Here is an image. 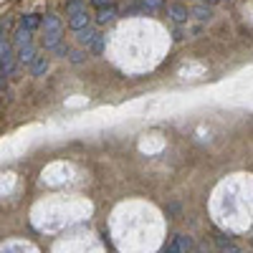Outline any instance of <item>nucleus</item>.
<instances>
[{"instance_id": "f257e3e1", "label": "nucleus", "mask_w": 253, "mask_h": 253, "mask_svg": "<svg viewBox=\"0 0 253 253\" xmlns=\"http://www.w3.org/2000/svg\"><path fill=\"white\" fill-rule=\"evenodd\" d=\"M0 71H3V76H10L15 71V56L10 43H5V41H0Z\"/></svg>"}, {"instance_id": "f03ea898", "label": "nucleus", "mask_w": 253, "mask_h": 253, "mask_svg": "<svg viewBox=\"0 0 253 253\" xmlns=\"http://www.w3.org/2000/svg\"><path fill=\"white\" fill-rule=\"evenodd\" d=\"M193 251V238L190 236H175L170 243L165 246L162 253H190Z\"/></svg>"}, {"instance_id": "7ed1b4c3", "label": "nucleus", "mask_w": 253, "mask_h": 253, "mask_svg": "<svg viewBox=\"0 0 253 253\" xmlns=\"http://www.w3.org/2000/svg\"><path fill=\"white\" fill-rule=\"evenodd\" d=\"M167 13H170V18L175 20V23H187V18L193 15V13H190L185 5H180V3L170 5V8H167Z\"/></svg>"}, {"instance_id": "20e7f679", "label": "nucleus", "mask_w": 253, "mask_h": 253, "mask_svg": "<svg viewBox=\"0 0 253 253\" xmlns=\"http://www.w3.org/2000/svg\"><path fill=\"white\" fill-rule=\"evenodd\" d=\"M89 20H91V18H89L86 10H79V13L71 15V28L79 33V31H84V28H89Z\"/></svg>"}, {"instance_id": "39448f33", "label": "nucleus", "mask_w": 253, "mask_h": 253, "mask_svg": "<svg viewBox=\"0 0 253 253\" xmlns=\"http://www.w3.org/2000/svg\"><path fill=\"white\" fill-rule=\"evenodd\" d=\"M114 18H117V8H114V5H107V8H101V10L96 13V23H99V26H107V23H112Z\"/></svg>"}, {"instance_id": "423d86ee", "label": "nucleus", "mask_w": 253, "mask_h": 253, "mask_svg": "<svg viewBox=\"0 0 253 253\" xmlns=\"http://www.w3.org/2000/svg\"><path fill=\"white\" fill-rule=\"evenodd\" d=\"M18 61H23V63H33V61H36V48H33V43H26V46L18 48Z\"/></svg>"}, {"instance_id": "0eeeda50", "label": "nucleus", "mask_w": 253, "mask_h": 253, "mask_svg": "<svg viewBox=\"0 0 253 253\" xmlns=\"http://www.w3.org/2000/svg\"><path fill=\"white\" fill-rule=\"evenodd\" d=\"M31 71H33V76H43L48 71V58L46 56H36V61L31 63Z\"/></svg>"}, {"instance_id": "6e6552de", "label": "nucleus", "mask_w": 253, "mask_h": 253, "mask_svg": "<svg viewBox=\"0 0 253 253\" xmlns=\"http://www.w3.org/2000/svg\"><path fill=\"white\" fill-rule=\"evenodd\" d=\"M96 36H99V33L91 31V28H84V31L76 33V38H79V43H81V46H91L94 41H96Z\"/></svg>"}, {"instance_id": "1a4fd4ad", "label": "nucleus", "mask_w": 253, "mask_h": 253, "mask_svg": "<svg viewBox=\"0 0 253 253\" xmlns=\"http://www.w3.org/2000/svg\"><path fill=\"white\" fill-rule=\"evenodd\" d=\"M41 26V18L38 15H23V18H20V28H23V31H36Z\"/></svg>"}, {"instance_id": "9d476101", "label": "nucleus", "mask_w": 253, "mask_h": 253, "mask_svg": "<svg viewBox=\"0 0 253 253\" xmlns=\"http://www.w3.org/2000/svg\"><path fill=\"white\" fill-rule=\"evenodd\" d=\"M193 15L198 18V20H210V18H213V8H210V5H198L195 10H193Z\"/></svg>"}, {"instance_id": "9b49d317", "label": "nucleus", "mask_w": 253, "mask_h": 253, "mask_svg": "<svg viewBox=\"0 0 253 253\" xmlns=\"http://www.w3.org/2000/svg\"><path fill=\"white\" fill-rule=\"evenodd\" d=\"M43 46H46V48L61 46V31H58V33H46V36H43Z\"/></svg>"}, {"instance_id": "f8f14e48", "label": "nucleus", "mask_w": 253, "mask_h": 253, "mask_svg": "<svg viewBox=\"0 0 253 253\" xmlns=\"http://www.w3.org/2000/svg\"><path fill=\"white\" fill-rule=\"evenodd\" d=\"M46 33H58L61 31V23H58V15H46Z\"/></svg>"}, {"instance_id": "ddd939ff", "label": "nucleus", "mask_w": 253, "mask_h": 253, "mask_svg": "<svg viewBox=\"0 0 253 253\" xmlns=\"http://www.w3.org/2000/svg\"><path fill=\"white\" fill-rule=\"evenodd\" d=\"M26 43H31V36H28V31L20 28V31L15 33V46L20 48V46H26Z\"/></svg>"}, {"instance_id": "4468645a", "label": "nucleus", "mask_w": 253, "mask_h": 253, "mask_svg": "<svg viewBox=\"0 0 253 253\" xmlns=\"http://www.w3.org/2000/svg\"><path fill=\"white\" fill-rule=\"evenodd\" d=\"M91 51H94V53H101V51H104V36H96V41L91 43Z\"/></svg>"}, {"instance_id": "2eb2a0df", "label": "nucleus", "mask_w": 253, "mask_h": 253, "mask_svg": "<svg viewBox=\"0 0 253 253\" xmlns=\"http://www.w3.org/2000/svg\"><path fill=\"white\" fill-rule=\"evenodd\" d=\"M71 61H74V63H81V61H84V53H79V51L71 53Z\"/></svg>"}, {"instance_id": "dca6fc26", "label": "nucleus", "mask_w": 253, "mask_h": 253, "mask_svg": "<svg viewBox=\"0 0 253 253\" xmlns=\"http://www.w3.org/2000/svg\"><path fill=\"white\" fill-rule=\"evenodd\" d=\"M94 5L96 8H107V0H94Z\"/></svg>"}, {"instance_id": "f3484780", "label": "nucleus", "mask_w": 253, "mask_h": 253, "mask_svg": "<svg viewBox=\"0 0 253 253\" xmlns=\"http://www.w3.org/2000/svg\"><path fill=\"white\" fill-rule=\"evenodd\" d=\"M208 3H210V5H213V3H218V0H208Z\"/></svg>"}, {"instance_id": "a211bd4d", "label": "nucleus", "mask_w": 253, "mask_h": 253, "mask_svg": "<svg viewBox=\"0 0 253 253\" xmlns=\"http://www.w3.org/2000/svg\"><path fill=\"white\" fill-rule=\"evenodd\" d=\"M0 41H3V36H0Z\"/></svg>"}]
</instances>
